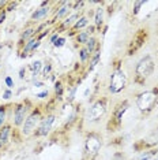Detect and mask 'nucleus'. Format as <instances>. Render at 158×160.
Listing matches in <instances>:
<instances>
[{
  "instance_id": "1",
  "label": "nucleus",
  "mask_w": 158,
  "mask_h": 160,
  "mask_svg": "<svg viewBox=\"0 0 158 160\" xmlns=\"http://www.w3.org/2000/svg\"><path fill=\"white\" fill-rule=\"evenodd\" d=\"M109 107H110L109 94L98 96L86 108V111L83 112V116H82V121L86 125H98V123H101V121L108 118V114H109V110H110Z\"/></svg>"
},
{
  "instance_id": "8",
  "label": "nucleus",
  "mask_w": 158,
  "mask_h": 160,
  "mask_svg": "<svg viewBox=\"0 0 158 160\" xmlns=\"http://www.w3.org/2000/svg\"><path fill=\"white\" fill-rule=\"evenodd\" d=\"M34 105L35 104L30 99H22V100L15 101V103H14V105H12V115H11V118H12L11 123H12V126L15 127V129L21 130L23 122L26 121L27 115L30 114V111L34 108Z\"/></svg>"
},
{
  "instance_id": "19",
  "label": "nucleus",
  "mask_w": 158,
  "mask_h": 160,
  "mask_svg": "<svg viewBox=\"0 0 158 160\" xmlns=\"http://www.w3.org/2000/svg\"><path fill=\"white\" fill-rule=\"evenodd\" d=\"M12 105L14 103H6V104H0V129L3 126H6L8 122V114L10 111H12Z\"/></svg>"
},
{
  "instance_id": "30",
  "label": "nucleus",
  "mask_w": 158,
  "mask_h": 160,
  "mask_svg": "<svg viewBox=\"0 0 158 160\" xmlns=\"http://www.w3.org/2000/svg\"><path fill=\"white\" fill-rule=\"evenodd\" d=\"M143 4H146V2H143V0H142V2H135V3H134V6H135V11H134V15H136V14L139 12V8H141V7H142Z\"/></svg>"
},
{
  "instance_id": "15",
  "label": "nucleus",
  "mask_w": 158,
  "mask_h": 160,
  "mask_svg": "<svg viewBox=\"0 0 158 160\" xmlns=\"http://www.w3.org/2000/svg\"><path fill=\"white\" fill-rule=\"evenodd\" d=\"M37 37V33H35V26L33 25H30V26H27L26 29H23L22 32H21V36L19 38H18V42H16V48H18V52H19L21 49L25 47V44L29 41V40Z\"/></svg>"
},
{
  "instance_id": "27",
  "label": "nucleus",
  "mask_w": 158,
  "mask_h": 160,
  "mask_svg": "<svg viewBox=\"0 0 158 160\" xmlns=\"http://www.w3.org/2000/svg\"><path fill=\"white\" fill-rule=\"evenodd\" d=\"M29 68L31 70V75L37 79V77L40 75V72H41V68H42V62L41 60H35L33 63L29 66Z\"/></svg>"
},
{
  "instance_id": "16",
  "label": "nucleus",
  "mask_w": 158,
  "mask_h": 160,
  "mask_svg": "<svg viewBox=\"0 0 158 160\" xmlns=\"http://www.w3.org/2000/svg\"><path fill=\"white\" fill-rule=\"evenodd\" d=\"M104 3H100V6L93 11V19H94V26L97 32H101L104 28V19H105V8H104Z\"/></svg>"
},
{
  "instance_id": "25",
  "label": "nucleus",
  "mask_w": 158,
  "mask_h": 160,
  "mask_svg": "<svg viewBox=\"0 0 158 160\" xmlns=\"http://www.w3.org/2000/svg\"><path fill=\"white\" fill-rule=\"evenodd\" d=\"M100 59H101V51H97L95 53H93V55H91L90 62H89V64L86 66V71H87V72H91V71L97 67V64H98Z\"/></svg>"
},
{
  "instance_id": "6",
  "label": "nucleus",
  "mask_w": 158,
  "mask_h": 160,
  "mask_svg": "<svg viewBox=\"0 0 158 160\" xmlns=\"http://www.w3.org/2000/svg\"><path fill=\"white\" fill-rule=\"evenodd\" d=\"M135 104L142 115L151 114L158 105V86L142 90L141 93H138L135 99Z\"/></svg>"
},
{
  "instance_id": "21",
  "label": "nucleus",
  "mask_w": 158,
  "mask_h": 160,
  "mask_svg": "<svg viewBox=\"0 0 158 160\" xmlns=\"http://www.w3.org/2000/svg\"><path fill=\"white\" fill-rule=\"evenodd\" d=\"M158 149L153 148V149H146V151H142V152H138V155L134 156L131 160H151L154 156L157 155Z\"/></svg>"
},
{
  "instance_id": "17",
  "label": "nucleus",
  "mask_w": 158,
  "mask_h": 160,
  "mask_svg": "<svg viewBox=\"0 0 158 160\" xmlns=\"http://www.w3.org/2000/svg\"><path fill=\"white\" fill-rule=\"evenodd\" d=\"M40 45H41V41H40V40H38L37 37H34V38L29 40L26 44H25L23 48L19 51V56L22 58V59H23V58H27L31 52H34V51L37 49Z\"/></svg>"
},
{
  "instance_id": "12",
  "label": "nucleus",
  "mask_w": 158,
  "mask_h": 160,
  "mask_svg": "<svg viewBox=\"0 0 158 160\" xmlns=\"http://www.w3.org/2000/svg\"><path fill=\"white\" fill-rule=\"evenodd\" d=\"M52 2H42L41 6L38 8H35L30 15V22L29 25H33V26H37L40 22H42L44 19H46L49 15L52 14L53 8H52Z\"/></svg>"
},
{
  "instance_id": "20",
  "label": "nucleus",
  "mask_w": 158,
  "mask_h": 160,
  "mask_svg": "<svg viewBox=\"0 0 158 160\" xmlns=\"http://www.w3.org/2000/svg\"><path fill=\"white\" fill-rule=\"evenodd\" d=\"M64 93H66V83L62 78H59L55 82V86H53V97L62 103L64 100Z\"/></svg>"
},
{
  "instance_id": "32",
  "label": "nucleus",
  "mask_w": 158,
  "mask_h": 160,
  "mask_svg": "<svg viewBox=\"0 0 158 160\" xmlns=\"http://www.w3.org/2000/svg\"><path fill=\"white\" fill-rule=\"evenodd\" d=\"M64 44H66V37H60V38L55 42V47H57V48H59V47H63Z\"/></svg>"
},
{
  "instance_id": "34",
  "label": "nucleus",
  "mask_w": 158,
  "mask_h": 160,
  "mask_svg": "<svg viewBox=\"0 0 158 160\" xmlns=\"http://www.w3.org/2000/svg\"><path fill=\"white\" fill-rule=\"evenodd\" d=\"M6 17H7V10L4 8V10H2V11H0V25L6 21Z\"/></svg>"
},
{
  "instance_id": "13",
  "label": "nucleus",
  "mask_w": 158,
  "mask_h": 160,
  "mask_svg": "<svg viewBox=\"0 0 158 160\" xmlns=\"http://www.w3.org/2000/svg\"><path fill=\"white\" fill-rule=\"evenodd\" d=\"M72 12V2H60L57 3V10L53 8L52 11V19L49 21V25H56L62 22L63 19L70 15Z\"/></svg>"
},
{
  "instance_id": "33",
  "label": "nucleus",
  "mask_w": 158,
  "mask_h": 160,
  "mask_svg": "<svg viewBox=\"0 0 158 160\" xmlns=\"http://www.w3.org/2000/svg\"><path fill=\"white\" fill-rule=\"evenodd\" d=\"M48 96H49V92H48V90H44V92H41V93H38V94H37L38 99H46V100L49 99Z\"/></svg>"
},
{
  "instance_id": "29",
  "label": "nucleus",
  "mask_w": 158,
  "mask_h": 160,
  "mask_svg": "<svg viewBox=\"0 0 158 160\" xmlns=\"http://www.w3.org/2000/svg\"><path fill=\"white\" fill-rule=\"evenodd\" d=\"M12 97V90L11 89H4L3 92V100H10Z\"/></svg>"
},
{
  "instance_id": "10",
  "label": "nucleus",
  "mask_w": 158,
  "mask_h": 160,
  "mask_svg": "<svg viewBox=\"0 0 158 160\" xmlns=\"http://www.w3.org/2000/svg\"><path fill=\"white\" fill-rule=\"evenodd\" d=\"M19 137L22 140V134L18 129L12 126V123H7L0 129V152H6L7 149L11 147V144L15 141V138Z\"/></svg>"
},
{
  "instance_id": "5",
  "label": "nucleus",
  "mask_w": 158,
  "mask_h": 160,
  "mask_svg": "<svg viewBox=\"0 0 158 160\" xmlns=\"http://www.w3.org/2000/svg\"><path fill=\"white\" fill-rule=\"evenodd\" d=\"M156 71V60L151 55H145L138 60L134 71V83L138 86H145L149 78Z\"/></svg>"
},
{
  "instance_id": "24",
  "label": "nucleus",
  "mask_w": 158,
  "mask_h": 160,
  "mask_svg": "<svg viewBox=\"0 0 158 160\" xmlns=\"http://www.w3.org/2000/svg\"><path fill=\"white\" fill-rule=\"evenodd\" d=\"M78 56H79V62H81L82 67H86L89 64V62H90V58L91 55L89 53V51L86 49V47H79L78 49Z\"/></svg>"
},
{
  "instance_id": "4",
  "label": "nucleus",
  "mask_w": 158,
  "mask_h": 160,
  "mask_svg": "<svg viewBox=\"0 0 158 160\" xmlns=\"http://www.w3.org/2000/svg\"><path fill=\"white\" fill-rule=\"evenodd\" d=\"M104 147V136L101 132L89 130L85 134L83 140V156L82 160H95Z\"/></svg>"
},
{
  "instance_id": "28",
  "label": "nucleus",
  "mask_w": 158,
  "mask_h": 160,
  "mask_svg": "<svg viewBox=\"0 0 158 160\" xmlns=\"http://www.w3.org/2000/svg\"><path fill=\"white\" fill-rule=\"evenodd\" d=\"M4 83H6L7 89H12L14 88V81H12V78L10 77V75H6L4 77Z\"/></svg>"
},
{
  "instance_id": "22",
  "label": "nucleus",
  "mask_w": 158,
  "mask_h": 160,
  "mask_svg": "<svg viewBox=\"0 0 158 160\" xmlns=\"http://www.w3.org/2000/svg\"><path fill=\"white\" fill-rule=\"evenodd\" d=\"M86 49L89 51V53L93 55V53H95L97 51H101V45H100V40L97 36H91L90 40H89V42L85 45Z\"/></svg>"
},
{
  "instance_id": "9",
  "label": "nucleus",
  "mask_w": 158,
  "mask_h": 160,
  "mask_svg": "<svg viewBox=\"0 0 158 160\" xmlns=\"http://www.w3.org/2000/svg\"><path fill=\"white\" fill-rule=\"evenodd\" d=\"M57 121V111L53 112H45V116L42 118L41 123L38 125V127L35 129V132L33 133V138H45L49 137L53 132V127Z\"/></svg>"
},
{
  "instance_id": "23",
  "label": "nucleus",
  "mask_w": 158,
  "mask_h": 160,
  "mask_svg": "<svg viewBox=\"0 0 158 160\" xmlns=\"http://www.w3.org/2000/svg\"><path fill=\"white\" fill-rule=\"evenodd\" d=\"M90 37H91V34L89 33V32L86 30V29H85V30L78 32V33L74 36L75 41H77V42H78V44L81 45V47H85L86 44H87V42H89V40H90Z\"/></svg>"
},
{
  "instance_id": "31",
  "label": "nucleus",
  "mask_w": 158,
  "mask_h": 160,
  "mask_svg": "<svg viewBox=\"0 0 158 160\" xmlns=\"http://www.w3.org/2000/svg\"><path fill=\"white\" fill-rule=\"evenodd\" d=\"M60 37H62V36H60L59 33H53V34H52V37L49 38V42H51L52 45H55V42H56V41H57V40H59Z\"/></svg>"
},
{
  "instance_id": "11",
  "label": "nucleus",
  "mask_w": 158,
  "mask_h": 160,
  "mask_svg": "<svg viewBox=\"0 0 158 160\" xmlns=\"http://www.w3.org/2000/svg\"><path fill=\"white\" fill-rule=\"evenodd\" d=\"M147 38H149V29L147 28H139L132 36L130 44L127 47V56H132L146 44Z\"/></svg>"
},
{
  "instance_id": "2",
  "label": "nucleus",
  "mask_w": 158,
  "mask_h": 160,
  "mask_svg": "<svg viewBox=\"0 0 158 160\" xmlns=\"http://www.w3.org/2000/svg\"><path fill=\"white\" fill-rule=\"evenodd\" d=\"M128 75L123 68V62L120 58H116L112 62V71L109 74L106 90L109 96H117L128 88Z\"/></svg>"
},
{
  "instance_id": "7",
  "label": "nucleus",
  "mask_w": 158,
  "mask_h": 160,
  "mask_svg": "<svg viewBox=\"0 0 158 160\" xmlns=\"http://www.w3.org/2000/svg\"><path fill=\"white\" fill-rule=\"evenodd\" d=\"M45 116V108L44 104H35L34 108L30 111V114L27 115L26 121L23 122L22 127H21V134L23 138H30L33 136V133L35 132V129L38 127V125L41 123L42 118Z\"/></svg>"
},
{
  "instance_id": "3",
  "label": "nucleus",
  "mask_w": 158,
  "mask_h": 160,
  "mask_svg": "<svg viewBox=\"0 0 158 160\" xmlns=\"http://www.w3.org/2000/svg\"><path fill=\"white\" fill-rule=\"evenodd\" d=\"M130 105L131 101L128 99H121L117 103H114L113 108L108 114V119L105 123V130L108 134L114 136L118 132H121V129H123V118L125 112L128 111V108H130Z\"/></svg>"
},
{
  "instance_id": "26",
  "label": "nucleus",
  "mask_w": 158,
  "mask_h": 160,
  "mask_svg": "<svg viewBox=\"0 0 158 160\" xmlns=\"http://www.w3.org/2000/svg\"><path fill=\"white\" fill-rule=\"evenodd\" d=\"M52 71H53L52 62L51 60H45L44 64H42V68H41V72H40V75H41L42 79H46L49 75H52Z\"/></svg>"
},
{
  "instance_id": "14",
  "label": "nucleus",
  "mask_w": 158,
  "mask_h": 160,
  "mask_svg": "<svg viewBox=\"0 0 158 160\" xmlns=\"http://www.w3.org/2000/svg\"><path fill=\"white\" fill-rule=\"evenodd\" d=\"M82 15V10L81 11H72L68 15L66 19H63L62 22H59L55 26V33H59L60 36H62V33H68V32L72 29V26L75 25V22L79 19V17Z\"/></svg>"
},
{
  "instance_id": "18",
  "label": "nucleus",
  "mask_w": 158,
  "mask_h": 160,
  "mask_svg": "<svg viewBox=\"0 0 158 160\" xmlns=\"http://www.w3.org/2000/svg\"><path fill=\"white\" fill-rule=\"evenodd\" d=\"M87 26H89V17L85 15V14H82V15L79 17V19L77 21V22H75V25L72 26V29L68 32V36H70V37H74V36L77 34L78 32L85 30V29L87 28Z\"/></svg>"
},
{
  "instance_id": "35",
  "label": "nucleus",
  "mask_w": 158,
  "mask_h": 160,
  "mask_svg": "<svg viewBox=\"0 0 158 160\" xmlns=\"http://www.w3.org/2000/svg\"><path fill=\"white\" fill-rule=\"evenodd\" d=\"M151 160H158V152H157V155H156V156H154V158H153Z\"/></svg>"
}]
</instances>
